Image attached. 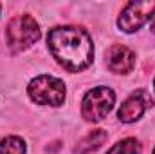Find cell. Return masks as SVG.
Instances as JSON below:
<instances>
[{
  "mask_svg": "<svg viewBox=\"0 0 155 154\" xmlns=\"http://www.w3.org/2000/svg\"><path fill=\"white\" fill-rule=\"evenodd\" d=\"M152 105H153L152 96H150L146 91H137L135 94H132V96L119 107L117 116H119L121 121L132 123V121L139 120V118L143 116V113H144L148 107H152Z\"/></svg>",
  "mask_w": 155,
  "mask_h": 154,
  "instance_id": "8992f818",
  "label": "cell"
},
{
  "mask_svg": "<svg viewBox=\"0 0 155 154\" xmlns=\"http://www.w3.org/2000/svg\"><path fill=\"white\" fill-rule=\"evenodd\" d=\"M27 93L31 100L40 105H61L65 98V83L60 78L41 75L29 83Z\"/></svg>",
  "mask_w": 155,
  "mask_h": 154,
  "instance_id": "3957f363",
  "label": "cell"
},
{
  "mask_svg": "<svg viewBox=\"0 0 155 154\" xmlns=\"http://www.w3.org/2000/svg\"><path fill=\"white\" fill-rule=\"evenodd\" d=\"M0 154H25V143L18 136H7L0 143Z\"/></svg>",
  "mask_w": 155,
  "mask_h": 154,
  "instance_id": "9c48e42d",
  "label": "cell"
},
{
  "mask_svg": "<svg viewBox=\"0 0 155 154\" xmlns=\"http://www.w3.org/2000/svg\"><path fill=\"white\" fill-rule=\"evenodd\" d=\"M139 151H141L139 142L135 138H126V140L116 143L107 154H139Z\"/></svg>",
  "mask_w": 155,
  "mask_h": 154,
  "instance_id": "30bf717a",
  "label": "cell"
},
{
  "mask_svg": "<svg viewBox=\"0 0 155 154\" xmlns=\"http://www.w3.org/2000/svg\"><path fill=\"white\" fill-rule=\"evenodd\" d=\"M150 18H152V31L155 33V11L152 13V16H150Z\"/></svg>",
  "mask_w": 155,
  "mask_h": 154,
  "instance_id": "8fae6325",
  "label": "cell"
},
{
  "mask_svg": "<svg viewBox=\"0 0 155 154\" xmlns=\"http://www.w3.org/2000/svg\"><path fill=\"white\" fill-rule=\"evenodd\" d=\"M107 138H108V134H107V131H103V129H96V131L88 132V134L78 143L76 154H88V152H92V151H96L99 145H103V142H107Z\"/></svg>",
  "mask_w": 155,
  "mask_h": 154,
  "instance_id": "ba28073f",
  "label": "cell"
},
{
  "mask_svg": "<svg viewBox=\"0 0 155 154\" xmlns=\"http://www.w3.org/2000/svg\"><path fill=\"white\" fill-rule=\"evenodd\" d=\"M116 94L110 87H96L88 91L81 103V114L87 121H99L114 107Z\"/></svg>",
  "mask_w": 155,
  "mask_h": 154,
  "instance_id": "277c9868",
  "label": "cell"
},
{
  "mask_svg": "<svg viewBox=\"0 0 155 154\" xmlns=\"http://www.w3.org/2000/svg\"><path fill=\"white\" fill-rule=\"evenodd\" d=\"M153 154H155V149H153Z\"/></svg>",
  "mask_w": 155,
  "mask_h": 154,
  "instance_id": "7c38bea8",
  "label": "cell"
},
{
  "mask_svg": "<svg viewBox=\"0 0 155 154\" xmlns=\"http://www.w3.org/2000/svg\"><path fill=\"white\" fill-rule=\"evenodd\" d=\"M5 38H7V45L13 53H20V51H25L27 47H31L35 42H38L40 27L33 16L20 15V16H15L7 24Z\"/></svg>",
  "mask_w": 155,
  "mask_h": 154,
  "instance_id": "7a4b0ae2",
  "label": "cell"
},
{
  "mask_svg": "<svg viewBox=\"0 0 155 154\" xmlns=\"http://www.w3.org/2000/svg\"><path fill=\"white\" fill-rule=\"evenodd\" d=\"M153 11L155 2H130L121 11L117 24L124 33H134L152 16Z\"/></svg>",
  "mask_w": 155,
  "mask_h": 154,
  "instance_id": "5b68a950",
  "label": "cell"
},
{
  "mask_svg": "<svg viewBox=\"0 0 155 154\" xmlns=\"http://www.w3.org/2000/svg\"><path fill=\"white\" fill-rule=\"evenodd\" d=\"M47 44L56 62L71 73L83 71L92 64V38L81 27H54L47 35Z\"/></svg>",
  "mask_w": 155,
  "mask_h": 154,
  "instance_id": "6da1fadb",
  "label": "cell"
},
{
  "mask_svg": "<svg viewBox=\"0 0 155 154\" xmlns=\"http://www.w3.org/2000/svg\"><path fill=\"white\" fill-rule=\"evenodd\" d=\"M107 64H108V69L112 73L126 75L135 65V54L124 45H114L107 53Z\"/></svg>",
  "mask_w": 155,
  "mask_h": 154,
  "instance_id": "52a82bcc",
  "label": "cell"
}]
</instances>
